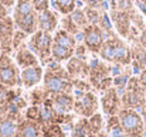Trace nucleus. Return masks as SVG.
Returning a JSON list of instances; mask_svg holds the SVG:
<instances>
[{"label":"nucleus","instance_id":"1","mask_svg":"<svg viewBox=\"0 0 146 137\" xmlns=\"http://www.w3.org/2000/svg\"><path fill=\"white\" fill-rule=\"evenodd\" d=\"M99 57L106 62H112L121 67H126L132 64L131 47L118 36H113L105 40L104 45L99 51Z\"/></svg>","mask_w":146,"mask_h":137},{"label":"nucleus","instance_id":"2","mask_svg":"<svg viewBox=\"0 0 146 137\" xmlns=\"http://www.w3.org/2000/svg\"><path fill=\"white\" fill-rule=\"evenodd\" d=\"M44 86L50 93H71L72 79L67 71V68H62L60 64H50L47 67V71L43 76Z\"/></svg>","mask_w":146,"mask_h":137},{"label":"nucleus","instance_id":"3","mask_svg":"<svg viewBox=\"0 0 146 137\" xmlns=\"http://www.w3.org/2000/svg\"><path fill=\"white\" fill-rule=\"evenodd\" d=\"M13 21L17 30L31 36L37 31V13L31 0H17L13 9Z\"/></svg>","mask_w":146,"mask_h":137},{"label":"nucleus","instance_id":"4","mask_svg":"<svg viewBox=\"0 0 146 137\" xmlns=\"http://www.w3.org/2000/svg\"><path fill=\"white\" fill-rule=\"evenodd\" d=\"M118 119L126 132L128 137H143L145 132V120L141 113L135 109H121L118 113Z\"/></svg>","mask_w":146,"mask_h":137},{"label":"nucleus","instance_id":"5","mask_svg":"<svg viewBox=\"0 0 146 137\" xmlns=\"http://www.w3.org/2000/svg\"><path fill=\"white\" fill-rule=\"evenodd\" d=\"M121 102L125 109H135V110H139L146 103V93L141 86L138 78H129L125 92L121 97Z\"/></svg>","mask_w":146,"mask_h":137},{"label":"nucleus","instance_id":"6","mask_svg":"<svg viewBox=\"0 0 146 137\" xmlns=\"http://www.w3.org/2000/svg\"><path fill=\"white\" fill-rule=\"evenodd\" d=\"M29 48L37 55L38 61H41L43 64H47L51 57L52 36L50 33L37 30L34 34H31V37L29 40Z\"/></svg>","mask_w":146,"mask_h":137},{"label":"nucleus","instance_id":"7","mask_svg":"<svg viewBox=\"0 0 146 137\" xmlns=\"http://www.w3.org/2000/svg\"><path fill=\"white\" fill-rule=\"evenodd\" d=\"M111 71L112 68L105 65L104 62L101 61H92L91 64V69H90V84L98 89V91L105 92L106 89L112 88V84H113V79L111 76Z\"/></svg>","mask_w":146,"mask_h":137},{"label":"nucleus","instance_id":"8","mask_svg":"<svg viewBox=\"0 0 146 137\" xmlns=\"http://www.w3.org/2000/svg\"><path fill=\"white\" fill-rule=\"evenodd\" d=\"M20 74L17 64L6 54L0 55V85L13 88L20 85Z\"/></svg>","mask_w":146,"mask_h":137},{"label":"nucleus","instance_id":"9","mask_svg":"<svg viewBox=\"0 0 146 137\" xmlns=\"http://www.w3.org/2000/svg\"><path fill=\"white\" fill-rule=\"evenodd\" d=\"M98 105L97 96L91 92H78L77 97H74V112L85 119L98 113Z\"/></svg>","mask_w":146,"mask_h":137},{"label":"nucleus","instance_id":"10","mask_svg":"<svg viewBox=\"0 0 146 137\" xmlns=\"http://www.w3.org/2000/svg\"><path fill=\"white\" fill-rule=\"evenodd\" d=\"M106 37L98 24H90L82 30V41L90 52L99 54Z\"/></svg>","mask_w":146,"mask_h":137},{"label":"nucleus","instance_id":"11","mask_svg":"<svg viewBox=\"0 0 146 137\" xmlns=\"http://www.w3.org/2000/svg\"><path fill=\"white\" fill-rule=\"evenodd\" d=\"M16 31V26L11 17H6L4 20L0 21V49L1 54L9 55L13 51V36Z\"/></svg>","mask_w":146,"mask_h":137},{"label":"nucleus","instance_id":"12","mask_svg":"<svg viewBox=\"0 0 146 137\" xmlns=\"http://www.w3.org/2000/svg\"><path fill=\"white\" fill-rule=\"evenodd\" d=\"M121 99L118 91L115 88H109L104 92L102 97H101V106L104 113L109 115V116H118V113L121 112Z\"/></svg>","mask_w":146,"mask_h":137},{"label":"nucleus","instance_id":"13","mask_svg":"<svg viewBox=\"0 0 146 137\" xmlns=\"http://www.w3.org/2000/svg\"><path fill=\"white\" fill-rule=\"evenodd\" d=\"M67 71L71 76V79H85L90 76V69L91 65H88L85 62V59L78 58V57H72L68 62H67Z\"/></svg>","mask_w":146,"mask_h":137},{"label":"nucleus","instance_id":"14","mask_svg":"<svg viewBox=\"0 0 146 137\" xmlns=\"http://www.w3.org/2000/svg\"><path fill=\"white\" fill-rule=\"evenodd\" d=\"M48 99L52 102L55 110L61 115H67L68 112L74 110V97L71 93H50Z\"/></svg>","mask_w":146,"mask_h":137},{"label":"nucleus","instance_id":"15","mask_svg":"<svg viewBox=\"0 0 146 137\" xmlns=\"http://www.w3.org/2000/svg\"><path fill=\"white\" fill-rule=\"evenodd\" d=\"M58 26V14L52 10H46L37 14V30L44 33H52L57 30Z\"/></svg>","mask_w":146,"mask_h":137},{"label":"nucleus","instance_id":"16","mask_svg":"<svg viewBox=\"0 0 146 137\" xmlns=\"http://www.w3.org/2000/svg\"><path fill=\"white\" fill-rule=\"evenodd\" d=\"M14 59H16V64H17L19 67H21L23 69L31 68V67H37L38 62H40L38 58H37V55L26 45L20 47V48L16 51Z\"/></svg>","mask_w":146,"mask_h":137},{"label":"nucleus","instance_id":"17","mask_svg":"<svg viewBox=\"0 0 146 137\" xmlns=\"http://www.w3.org/2000/svg\"><path fill=\"white\" fill-rule=\"evenodd\" d=\"M43 79V68L40 65L26 68L20 74V81L24 88H33Z\"/></svg>","mask_w":146,"mask_h":137},{"label":"nucleus","instance_id":"18","mask_svg":"<svg viewBox=\"0 0 146 137\" xmlns=\"http://www.w3.org/2000/svg\"><path fill=\"white\" fill-rule=\"evenodd\" d=\"M17 134L21 137H44L43 136V130H41V124L23 119L19 126H17Z\"/></svg>","mask_w":146,"mask_h":137},{"label":"nucleus","instance_id":"19","mask_svg":"<svg viewBox=\"0 0 146 137\" xmlns=\"http://www.w3.org/2000/svg\"><path fill=\"white\" fill-rule=\"evenodd\" d=\"M131 54H132V65L135 69H139L141 72L146 69V48L141 47L138 43H133L131 47Z\"/></svg>","mask_w":146,"mask_h":137},{"label":"nucleus","instance_id":"20","mask_svg":"<svg viewBox=\"0 0 146 137\" xmlns=\"http://www.w3.org/2000/svg\"><path fill=\"white\" fill-rule=\"evenodd\" d=\"M52 43L60 44V45H62V47H67V48L74 49V51L77 48V40H75V37L71 36L70 33H67L62 28L55 31V34L52 36Z\"/></svg>","mask_w":146,"mask_h":137},{"label":"nucleus","instance_id":"21","mask_svg":"<svg viewBox=\"0 0 146 137\" xmlns=\"http://www.w3.org/2000/svg\"><path fill=\"white\" fill-rule=\"evenodd\" d=\"M106 137H128L118 116H109L106 122Z\"/></svg>","mask_w":146,"mask_h":137},{"label":"nucleus","instance_id":"22","mask_svg":"<svg viewBox=\"0 0 146 137\" xmlns=\"http://www.w3.org/2000/svg\"><path fill=\"white\" fill-rule=\"evenodd\" d=\"M75 51L74 49H70L67 47H62L60 44H55L52 43V48H51V58L55 61V62H64V61H70L72 57H74Z\"/></svg>","mask_w":146,"mask_h":137},{"label":"nucleus","instance_id":"23","mask_svg":"<svg viewBox=\"0 0 146 137\" xmlns=\"http://www.w3.org/2000/svg\"><path fill=\"white\" fill-rule=\"evenodd\" d=\"M97 134H94L91 126H90V122L88 119L85 117H81L72 127V132H71V137H95Z\"/></svg>","mask_w":146,"mask_h":137},{"label":"nucleus","instance_id":"24","mask_svg":"<svg viewBox=\"0 0 146 137\" xmlns=\"http://www.w3.org/2000/svg\"><path fill=\"white\" fill-rule=\"evenodd\" d=\"M19 122L0 116V137H14L17 133Z\"/></svg>","mask_w":146,"mask_h":137},{"label":"nucleus","instance_id":"25","mask_svg":"<svg viewBox=\"0 0 146 137\" xmlns=\"http://www.w3.org/2000/svg\"><path fill=\"white\" fill-rule=\"evenodd\" d=\"M52 4L54 9L62 16H68L77 9V0H52Z\"/></svg>","mask_w":146,"mask_h":137},{"label":"nucleus","instance_id":"26","mask_svg":"<svg viewBox=\"0 0 146 137\" xmlns=\"http://www.w3.org/2000/svg\"><path fill=\"white\" fill-rule=\"evenodd\" d=\"M61 27H62V30H65L67 33H70L71 36H78V34H82V30L75 24V21L71 18V16L68 14V16H64L62 18H61Z\"/></svg>","mask_w":146,"mask_h":137},{"label":"nucleus","instance_id":"27","mask_svg":"<svg viewBox=\"0 0 146 137\" xmlns=\"http://www.w3.org/2000/svg\"><path fill=\"white\" fill-rule=\"evenodd\" d=\"M43 136L44 137H67L64 130L58 123H51V124H43L41 126Z\"/></svg>","mask_w":146,"mask_h":137},{"label":"nucleus","instance_id":"28","mask_svg":"<svg viewBox=\"0 0 146 137\" xmlns=\"http://www.w3.org/2000/svg\"><path fill=\"white\" fill-rule=\"evenodd\" d=\"M111 10L131 13L135 10V0H111Z\"/></svg>","mask_w":146,"mask_h":137},{"label":"nucleus","instance_id":"29","mask_svg":"<svg viewBox=\"0 0 146 137\" xmlns=\"http://www.w3.org/2000/svg\"><path fill=\"white\" fill-rule=\"evenodd\" d=\"M70 16H71V18L75 21V24H77L81 30H84L87 26H90V24H88V20H87V17H85L84 9H75Z\"/></svg>","mask_w":146,"mask_h":137},{"label":"nucleus","instance_id":"30","mask_svg":"<svg viewBox=\"0 0 146 137\" xmlns=\"http://www.w3.org/2000/svg\"><path fill=\"white\" fill-rule=\"evenodd\" d=\"M26 119L41 124V107L37 106V105L30 106V107L27 109V112H26Z\"/></svg>","mask_w":146,"mask_h":137},{"label":"nucleus","instance_id":"31","mask_svg":"<svg viewBox=\"0 0 146 137\" xmlns=\"http://www.w3.org/2000/svg\"><path fill=\"white\" fill-rule=\"evenodd\" d=\"M84 13H85V17H87V20H88V24H99L102 11L85 6V7H84Z\"/></svg>","mask_w":146,"mask_h":137},{"label":"nucleus","instance_id":"32","mask_svg":"<svg viewBox=\"0 0 146 137\" xmlns=\"http://www.w3.org/2000/svg\"><path fill=\"white\" fill-rule=\"evenodd\" d=\"M88 122H90V126H91V129H92L94 134H99V133L102 132L104 122H102V116H101V113H95V115H92V116L88 119Z\"/></svg>","mask_w":146,"mask_h":137},{"label":"nucleus","instance_id":"33","mask_svg":"<svg viewBox=\"0 0 146 137\" xmlns=\"http://www.w3.org/2000/svg\"><path fill=\"white\" fill-rule=\"evenodd\" d=\"M27 37H29V34H26L24 31H20V30H17V28H16L14 36H13V41H11L13 49H14V51H17L20 47L24 45V41L27 40Z\"/></svg>","mask_w":146,"mask_h":137},{"label":"nucleus","instance_id":"34","mask_svg":"<svg viewBox=\"0 0 146 137\" xmlns=\"http://www.w3.org/2000/svg\"><path fill=\"white\" fill-rule=\"evenodd\" d=\"M13 99H14L13 91H10L9 86L0 85V107L4 106L7 102H10V100H13Z\"/></svg>","mask_w":146,"mask_h":137},{"label":"nucleus","instance_id":"35","mask_svg":"<svg viewBox=\"0 0 146 137\" xmlns=\"http://www.w3.org/2000/svg\"><path fill=\"white\" fill-rule=\"evenodd\" d=\"M72 86L78 92H90L92 85L90 82H87L85 79H72Z\"/></svg>","mask_w":146,"mask_h":137},{"label":"nucleus","instance_id":"36","mask_svg":"<svg viewBox=\"0 0 146 137\" xmlns=\"http://www.w3.org/2000/svg\"><path fill=\"white\" fill-rule=\"evenodd\" d=\"M31 4H33L37 14L50 9V0H31Z\"/></svg>","mask_w":146,"mask_h":137},{"label":"nucleus","instance_id":"37","mask_svg":"<svg viewBox=\"0 0 146 137\" xmlns=\"http://www.w3.org/2000/svg\"><path fill=\"white\" fill-rule=\"evenodd\" d=\"M85 6L91 7V9H95V10H99V11H105V0H87L85 1Z\"/></svg>","mask_w":146,"mask_h":137},{"label":"nucleus","instance_id":"38","mask_svg":"<svg viewBox=\"0 0 146 137\" xmlns=\"http://www.w3.org/2000/svg\"><path fill=\"white\" fill-rule=\"evenodd\" d=\"M135 6L143 14V17H146V0H135Z\"/></svg>","mask_w":146,"mask_h":137},{"label":"nucleus","instance_id":"39","mask_svg":"<svg viewBox=\"0 0 146 137\" xmlns=\"http://www.w3.org/2000/svg\"><path fill=\"white\" fill-rule=\"evenodd\" d=\"M135 43H138V44H139L141 47L146 48V30H143V31H141V33H139V36H138V40H136Z\"/></svg>","mask_w":146,"mask_h":137},{"label":"nucleus","instance_id":"40","mask_svg":"<svg viewBox=\"0 0 146 137\" xmlns=\"http://www.w3.org/2000/svg\"><path fill=\"white\" fill-rule=\"evenodd\" d=\"M139 84H141V86L143 88V91L146 93V69H143L142 72H141V75H139Z\"/></svg>","mask_w":146,"mask_h":137},{"label":"nucleus","instance_id":"41","mask_svg":"<svg viewBox=\"0 0 146 137\" xmlns=\"http://www.w3.org/2000/svg\"><path fill=\"white\" fill-rule=\"evenodd\" d=\"M0 3L9 10V9H14V6H16V3H17V0H0Z\"/></svg>","mask_w":146,"mask_h":137},{"label":"nucleus","instance_id":"42","mask_svg":"<svg viewBox=\"0 0 146 137\" xmlns=\"http://www.w3.org/2000/svg\"><path fill=\"white\" fill-rule=\"evenodd\" d=\"M6 17H9V10L0 3V21L1 20H4Z\"/></svg>","mask_w":146,"mask_h":137},{"label":"nucleus","instance_id":"43","mask_svg":"<svg viewBox=\"0 0 146 137\" xmlns=\"http://www.w3.org/2000/svg\"><path fill=\"white\" fill-rule=\"evenodd\" d=\"M139 113H141V116L143 117V120H146V103L139 109Z\"/></svg>","mask_w":146,"mask_h":137},{"label":"nucleus","instance_id":"44","mask_svg":"<svg viewBox=\"0 0 146 137\" xmlns=\"http://www.w3.org/2000/svg\"><path fill=\"white\" fill-rule=\"evenodd\" d=\"M95 137H106V134H105V133H102V132H101V133H99V134H97V136Z\"/></svg>","mask_w":146,"mask_h":137},{"label":"nucleus","instance_id":"45","mask_svg":"<svg viewBox=\"0 0 146 137\" xmlns=\"http://www.w3.org/2000/svg\"><path fill=\"white\" fill-rule=\"evenodd\" d=\"M14 137H21V136H20V134H17V133H16V134H14Z\"/></svg>","mask_w":146,"mask_h":137},{"label":"nucleus","instance_id":"46","mask_svg":"<svg viewBox=\"0 0 146 137\" xmlns=\"http://www.w3.org/2000/svg\"><path fill=\"white\" fill-rule=\"evenodd\" d=\"M81 1H84V3H85V1H87V0H81Z\"/></svg>","mask_w":146,"mask_h":137}]
</instances>
